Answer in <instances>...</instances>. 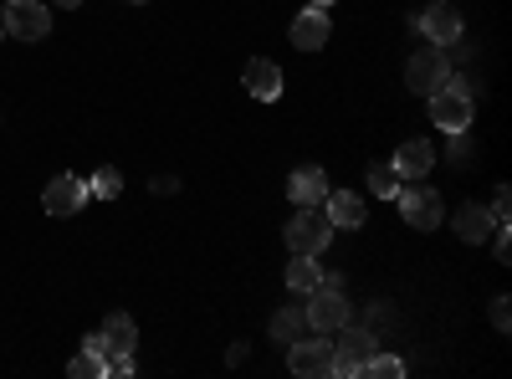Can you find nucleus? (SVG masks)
<instances>
[{"label": "nucleus", "instance_id": "nucleus-1", "mask_svg": "<svg viewBox=\"0 0 512 379\" xmlns=\"http://www.w3.org/2000/svg\"><path fill=\"white\" fill-rule=\"evenodd\" d=\"M333 221H328V210L323 205H303L297 216L287 221V246H292V257H323L328 241H333Z\"/></svg>", "mask_w": 512, "mask_h": 379}, {"label": "nucleus", "instance_id": "nucleus-2", "mask_svg": "<svg viewBox=\"0 0 512 379\" xmlns=\"http://www.w3.org/2000/svg\"><path fill=\"white\" fill-rule=\"evenodd\" d=\"M308 308H303V318H308V328L313 333H338L349 318H354V303L344 298V287H338V277H323L313 292H308Z\"/></svg>", "mask_w": 512, "mask_h": 379}, {"label": "nucleus", "instance_id": "nucleus-3", "mask_svg": "<svg viewBox=\"0 0 512 379\" xmlns=\"http://www.w3.org/2000/svg\"><path fill=\"white\" fill-rule=\"evenodd\" d=\"M477 118V103H472V88L466 82H446L441 93H431V123L441 134H466Z\"/></svg>", "mask_w": 512, "mask_h": 379}, {"label": "nucleus", "instance_id": "nucleus-4", "mask_svg": "<svg viewBox=\"0 0 512 379\" xmlns=\"http://www.w3.org/2000/svg\"><path fill=\"white\" fill-rule=\"evenodd\" d=\"M374 349H379V339H374L369 328L344 323V328H338V344H333V374H344V379L364 374V364H369Z\"/></svg>", "mask_w": 512, "mask_h": 379}, {"label": "nucleus", "instance_id": "nucleus-5", "mask_svg": "<svg viewBox=\"0 0 512 379\" xmlns=\"http://www.w3.org/2000/svg\"><path fill=\"white\" fill-rule=\"evenodd\" d=\"M446 82H451V62L441 57V47H425V52H415V57L405 62V88L420 93V98L441 93Z\"/></svg>", "mask_w": 512, "mask_h": 379}, {"label": "nucleus", "instance_id": "nucleus-6", "mask_svg": "<svg viewBox=\"0 0 512 379\" xmlns=\"http://www.w3.org/2000/svg\"><path fill=\"white\" fill-rule=\"evenodd\" d=\"M292 354H287V369L297 374V379H328L333 374V344H328V333H303L297 344H287Z\"/></svg>", "mask_w": 512, "mask_h": 379}, {"label": "nucleus", "instance_id": "nucleus-7", "mask_svg": "<svg viewBox=\"0 0 512 379\" xmlns=\"http://www.w3.org/2000/svg\"><path fill=\"white\" fill-rule=\"evenodd\" d=\"M6 36H21V41H41L52 31V11L41 0H6Z\"/></svg>", "mask_w": 512, "mask_h": 379}, {"label": "nucleus", "instance_id": "nucleus-8", "mask_svg": "<svg viewBox=\"0 0 512 379\" xmlns=\"http://www.w3.org/2000/svg\"><path fill=\"white\" fill-rule=\"evenodd\" d=\"M400 210H405V221H410L415 231H436V226H441V195H436L431 185L400 190Z\"/></svg>", "mask_w": 512, "mask_h": 379}, {"label": "nucleus", "instance_id": "nucleus-9", "mask_svg": "<svg viewBox=\"0 0 512 379\" xmlns=\"http://www.w3.org/2000/svg\"><path fill=\"white\" fill-rule=\"evenodd\" d=\"M420 31L431 36V47H456L461 41V11L446 6V0H436V6L420 11Z\"/></svg>", "mask_w": 512, "mask_h": 379}, {"label": "nucleus", "instance_id": "nucleus-10", "mask_svg": "<svg viewBox=\"0 0 512 379\" xmlns=\"http://www.w3.org/2000/svg\"><path fill=\"white\" fill-rule=\"evenodd\" d=\"M41 205H47V216H77V210L88 205V180L57 175V180L47 185V195H41Z\"/></svg>", "mask_w": 512, "mask_h": 379}, {"label": "nucleus", "instance_id": "nucleus-11", "mask_svg": "<svg viewBox=\"0 0 512 379\" xmlns=\"http://www.w3.org/2000/svg\"><path fill=\"white\" fill-rule=\"evenodd\" d=\"M241 82H246V93H251L256 103H277V98H282V72H277L272 57H251Z\"/></svg>", "mask_w": 512, "mask_h": 379}, {"label": "nucleus", "instance_id": "nucleus-12", "mask_svg": "<svg viewBox=\"0 0 512 379\" xmlns=\"http://www.w3.org/2000/svg\"><path fill=\"white\" fill-rule=\"evenodd\" d=\"M328 31H333L328 11H323V6H308L303 16L292 21V47H303V52H318L323 41H328Z\"/></svg>", "mask_w": 512, "mask_h": 379}, {"label": "nucleus", "instance_id": "nucleus-13", "mask_svg": "<svg viewBox=\"0 0 512 379\" xmlns=\"http://www.w3.org/2000/svg\"><path fill=\"white\" fill-rule=\"evenodd\" d=\"M390 164L400 170V180H425V175H431V164H436V149L425 144V139H405Z\"/></svg>", "mask_w": 512, "mask_h": 379}, {"label": "nucleus", "instance_id": "nucleus-14", "mask_svg": "<svg viewBox=\"0 0 512 379\" xmlns=\"http://www.w3.org/2000/svg\"><path fill=\"white\" fill-rule=\"evenodd\" d=\"M323 210H328V221H333V226H349V231L364 226V200H359L354 190H328Z\"/></svg>", "mask_w": 512, "mask_h": 379}, {"label": "nucleus", "instance_id": "nucleus-15", "mask_svg": "<svg viewBox=\"0 0 512 379\" xmlns=\"http://www.w3.org/2000/svg\"><path fill=\"white\" fill-rule=\"evenodd\" d=\"M287 190H292V200H297V205H323V200H328V175L318 170V164H303V170L292 175V185H287Z\"/></svg>", "mask_w": 512, "mask_h": 379}, {"label": "nucleus", "instance_id": "nucleus-16", "mask_svg": "<svg viewBox=\"0 0 512 379\" xmlns=\"http://www.w3.org/2000/svg\"><path fill=\"white\" fill-rule=\"evenodd\" d=\"M492 226H497V221H492V210H482V205H461V210H456V236H461V241H472V246H477Z\"/></svg>", "mask_w": 512, "mask_h": 379}, {"label": "nucleus", "instance_id": "nucleus-17", "mask_svg": "<svg viewBox=\"0 0 512 379\" xmlns=\"http://www.w3.org/2000/svg\"><path fill=\"white\" fill-rule=\"evenodd\" d=\"M103 339H108V354H134V339H139V328L128 313H108L103 323Z\"/></svg>", "mask_w": 512, "mask_h": 379}, {"label": "nucleus", "instance_id": "nucleus-18", "mask_svg": "<svg viewBox=\"0 0 512 379\" xmlns=\"http://www.w3.org/2000/svg\"><path fill=\"white\" fill-rule=\"evenodd\" d=\"M323 282V267H318V257H297L292 267H287V287L292 292H303V298H308V292Z\"/></svg>", "mask_w": 512, "mask_h": 379}, {"label": "nucleus", "instance_id": "nucleus-19", "mask_svg": "<svg viewBox=\"0 0 512 379\" xmlns=\"http://www.w3.org/2000/svg\"><path fill=\"white\" fill-rule=\"evenodd\" d=\"M308 333V318H303V308H282L277 318H272V339L277 344H297Z\"/></svg>", "mask_w": 512, "mask_h": 379}, {"label": "nucleus", "instance_id": "nucleus-20", "mask_svg": "<svg viewBox=\"0 0 512 379\" xmlns=\"http://www.w3.org/2000/svg\"><path fill=\"white\" fill-rule=\"evenodd\" d=\"M67 374H72V379H103V374H108V359L93 354V349H82V354H72Z\"/></svg>", "mask_w": 512, "mask_h": 379}, {"label": "nucleus", "instance_id": "nucleus-21", "mask_svg": "<svg viewBox=\"0 0 512 379\" xmlns=\"http://www.w3.org/2000/svg\"><path fill=\"white\" fill-rule=\"evenodd\" d=\"M369 190L384 195V200H395L400 195V170H395V164H374V170H369Z\"/></svg>", "mask_w": 512, "mask_h": 379}, {"label": "nucleus", "instance_id": "nucleus-22", "mask_svg": "<svg viewBox=\"0 0 512 379\" xmlns=\"http://www.w3.org/2000/svg\"><path fill=\"white\" fill-rule=\"evenodd\" d=\"M364 374H369V379H400V374H405V364H400L395 354H379V349H374V354H369V364H364Z\"/></svg>", "mask_w": 512, "mask_h": 379}, {"label": "nucleus", "instance_id": "nucleus-23", "mask_svg": "<svg viewBox=\"0 0 512 379\" xmlns=\"http://www.w3.org/2000/svg\"><path fill=\"white\" fill-rule=\"evenodd\" d=\"M118 190H123V175H118V170H98V175L88 180V195H93V200H118Z\"/></svg>", "mask_w": 512, "mask_h": 379}, {"label": "nucleus", "instance_id": "nucleus-24", "mask_svg": "<svg viewBox=\"0 0 512 379\" xmlns=\"http://www.w3.org/2000/svg\"><path fill=\"white\" fill-rule=\"evenodd\" d=\"M492 328H497V333L512 328V308H507V298H492Z\"/></svg>", "mask_w": 512, "mask_h": 379}, {"label": "nucleus", "instance_id": "nucleus-25", "mask_svg": "<svg viewBox=\"0 0 512 379\" xmlns=\"http://www.w3.org/2000/svg\"><path fill=\"white\" fill-rule=\"evenodd\" d=\"M487 210H492V221H497V226H507V216H512V200H507V190H497Z\"/></svg>", "mask_w": 512, "mask_h": 379}, {"label": "nucleus", "instance_id": "nucleus-26", "mask_svg": "<svg viewBox=\"0 0 512 379\" xmlns=\"http://www.w3.org/2000/svg\"><path fill=\"white\" fill-rule=\"evenodd\" d=\"M108 374H134V354H108Z\"/></svg>", "mask_w": 512, "mask_h": 379}, {"label": "nucleus", "instance_id": "nucleus-27", "mask_svg": "<svg viewBox=\"0 0 512 379\" xmlns=\"http://www.w3.org/2000/svg\"><path fill=\"white\" fill-rule=\"evenodd\" d=\"M512 257V241H507V226H497V262Z\"/></svg>", "mask_w": 512, "mask_h": 379}, {"label": "nucleus", "instance_id": "nucleus-28", "mask_svg": "<svg viewBox=\"0 0 512 379\" xmlns=\"http://www.w3.org/2000/svg\"><path fill=\"white\" fill-rule=\"evenodd\" d=\"M154 190H159V195H175V190H180V180H175V175H159V180H154Z\"/></svg>", "mask_w": 512, "mask_h": 379}, {"label": "nucleus", "instance_id": "nucleus-29", "mask_svg": "<svg viewBox=\"0 0 512 379\" xmlns=\"http://www.w3.org/2000/svg\"><path fill=\"white\" fill-rule=\"evenodd\" d=\"M52 6H67L72 11V6H82V0H52Z\"/></svg>", "mask_w": 512, "mask_h": 379}, {"label": "nucleus", "instance_id": "nucleus-30", "mask_svg": "<svg viewBox=\"0 0 512 379\" xmlns=\"http://www.w3.org/2000/svg\"><path fill=\"white\" fill-rule=\"evenodd\" d=\"M0 41H6V11H0Z\"/></svg>", "mask_w": 512, "mask_h": 379}, {"label": "nucleus", "instance_id": "nucleus-31", "mask_svg": "<svg viewBox=\"0 0 512 379\" xmlns=\"http://www.w3.org/2000/svg\"><path fill=\"white\" fill-rule=\"evenodd\" d=\"M313 6H323V11H328V6H333V0H313Z\"/></svg>", "mask_w": 512, "mask_h": 379}, {"label": "nucleus", "instance_id": "nucleus-32", "mask_svg": "<svg viewBox=\"0 0 512 379\" xmlns=\"http://www.w3.org/2000/svg\"><path fill=\"white\" fill-rule=\"evenodd\" d=\"M134 6H144V0H134Z\"/></svg>", "mask_w": 512, "mask_h": 379}]
</instances>
